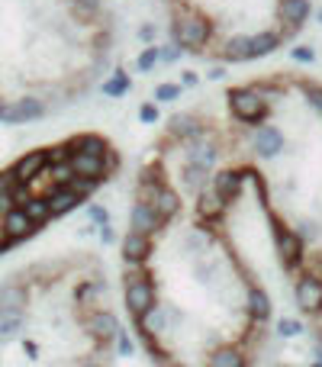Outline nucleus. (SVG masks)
I'll use <instances>...</instances> for the list:
<instances>
[{
  "label": "nucleus",
  "instance_id": "obj_5",
  "mask_svg": "<svg viewBox=\"0 0 322 367\" xmlns=\"http://www.w3.org/2000/svg\"><path fill=\"white\" fill-rule=\"evenodd\" d=\"M119 168L116 148L103 136H71L36 148L0 171V254L81 206Z\"/></svg>",
  "mask_w": 322,
  "mask_h": 367
},
{
  "label": "nucleus",
  "instance_id": "obj_3",
  "mask_svg": "<svg viewBox=\"0 0 322 367\" xmlns=\"http://www.w3.org/2000/svg\"><path fill=\"white\" fill-rule=\"evenodd\" d=\"M119 319L103 261L62 252L0 281V367H113Z\"/></svg>",
  "mask_w": 322,
  "mask_h": 367
},
{
  "label": "nucleus",
  "instance_id": "obj_6",
  "mask_svg": "<svg viewBox=\"0 0 322 367\" xmlns=\"http://www.w3.org/2000/svg\"><path fill=\"white\" fill-rule=\"evenodd\" d=\"M171 43L190 58L251 64L303 32L310 0H158Z\"/></svg>",
  "mask_w": 322,
  "mask_h": 367
},
{
  "label": "nucleus",
  "instance_id": "obj_2",
  "mask_svg": "<svg viewBox=\"0 0 322 367\" xmlns=\"http://www.w3.org/2000/svg\"><path fill=\"white\" fill-rule=\"evenodd\" d=\"M223 113L248 161L284 300L322 345V81L280 68L225 87Z\"/></svg>",
  "mask_w": 322,
  "mask_h": 367
},
{
  "label": "nucleus",
  "instance_id": "obj_1",
  "mask_svg": "<svg viewBox=\"0 0 322 367\" xmlns=\"http://www.w3.org/2000/svg\"><path fill=\"white\" fill-rule=\"evenodd\" d=\"M280 271L223 106L164 119L136 171L119 296L155 367H258Z\"/></svg>",
  "mask_w": 322,
  "mask_h": 367
},
{
  "label": "nucleus",
  "instance_id": "obj_4",
  "mask_svg": "<svg viewBox=\"0 0 322 367\" xmlns=\"http://www.w3.org/2000/svg\"><path fill=\"white\" fill-rule=\"evenodd\" d=\"M107 0H0V119L29 123L77 104L107 74Z\"/></svg>",
  "mask_w": 322,
  "mask_h": 367
}]
</instances>
